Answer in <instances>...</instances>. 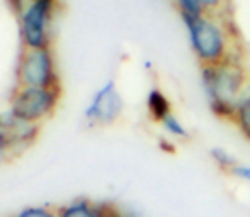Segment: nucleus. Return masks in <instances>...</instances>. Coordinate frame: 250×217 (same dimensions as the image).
Wrapping results in <instances>:
<instances>
[{
    "instance_id": "obj_1",
    "label": "nucleus",
    "mask_w": 250,
    "mask_h": 217,
    "mask_svg": "<svg viewBox=\"0 0 250 217\" xmlns=\"http://www.w3.org/2000/svg\"><path fill=\"white\" fill-rule=\"evenodd\" d=\"M250 85L247 68L240 58L201 66V87L211 112L221 119L233 117L235 108Z\"/></svg>"
},
{
    "instance_id": "obj_2",
    "label": "nucleus",
    "mask_w": 250,
    "mask_h": 217,
    "mask_svg": "<svg viewBox=\"0 0 250 217\" xmlns=\"http://www.w3.org/2000/svg\"><path fill=\"white\" fill-rule=\"evenodd\" d=\"M188 33L189 46L201 66L216 65L227 59L238 58L235 51L233 31L223 20L221 14H203L182 19Z\"/></svg>"
},
{
    "instance_id": "obj_3",
    "label": "nucleus",
    "mask_w": 250,
    "mask_h": 217,
    "mask_svg": "<svg viewBox=\"0 0 250 217\" xmlns=\"http://www.w3.org/2000/svg\"><path fill=\"white\" fill-rule=\"evenodd\" d=\"M125 102L116 87L114 80H109L94 95L90 106L85 110V117L96 124H112L121 115Z\"/></svg>"
},
{
    "instance_id": "obj_4",
    "label": "nucleus",
    "mask_w": 250,
    "mask_h": 217,
    "mask_svg": "<svg viewBox=\"0 0 250 217\" xmlns=\"http://www.w3.org/2000/svg\"><path fill=\"white\" fill-rule=\"evenodd\" d=\"M53 104H55L53 92L38 87H27L14 100L12 114L21 121L33 122L46 115L51 110Z\"/></svg>"
},
{
    "instance_id": "obj_5",
    "label": "nucleus",
    "mask_w": 250,
    "mask_h": 217,
    "mask_svg": "<svg viewBox=\"0 0 250 217\" xmlns=\"http://www.w3.org/2000/svg\"><path fill=\"white\" fill-rule=\"evenodd\" d=\"M53 0H36L22 14L24 39L34 50L46 43V19L50 14Z\"/></svg>"
},
{
    "instance_id": "obj_6",
    "label": "nucleus",
    "mask_w": 250,
    "mask_h": 217,
    "mask_svg": "<svg viewBox=\"0 0 250 217\" xmlns=\"http://www.w3.org/2000/svg\"><path fill=\"white\" fill-rule=\"evenodd\" d=\"M53 68L51 58L44 50L31 51L24 58L22 68H21V78L27 87H38V89H46L51 83Z\"/></svg>"
},
{
    "instance_id": "obj_7",
    "label": "nucleus",
    "mask_w": 250,
    "mask_h": 217,
    "mask_svg": "<svg viewBox=\"0 0 250 217\" xmlns=\"http://www.w3.org/2000/svg\"><path fill=\"white\" fill-rule=\"evenodd\" d=\"M146 108L153 121L162 122L167 115L172 114V104L168 97L158 87H151L146 95Z\"/></svg>"
},
{
    "instance_id": "obj_8",
    "label": "nucleus",
    "mask_w": 250,
    "mask_h": 217,
    "mask_svg": "<svg viewBox=\"0 0 250 217\" xmlns=\"http://www.w3.org/2000/svg\"><path fill=\"white\" fill-rule=\"evenodd\" d=\"M231 121L238 127V131L242 132V136L250 141V85L245 90L244 95H242Z\"/></svg>"
},
{
    "instance_id": "obj_9",
    "label": "nucleus",
    "mask_w": 250,
    "mask_h": 217,
    "mask_svg": "<svg viewBox=\"0 0 250 217\" xmlns=\"http://www.w3.org/2000/svg\"><path fill=\"white\" fill-rule=\"evenodd\" d=\"M60 217H105L104 212H101L97 207L90 205L89 202H73L68 207H65L62 211Z\"/></svg>"
},
{
    "instance_id": "obj_10",
    "label": "nucleus",
    "mask_w": 250,
    "mask_h": 217,
    "mask_svg": "<svg viewBox=\"0 0 250 217\" xmlns=\"http://www.w3.org/2000/svg\"><path fill=\"white\" fill-rule=\"evenodd\" d=\"M160 124L170 138H175V139H188L189 138V131L186 129V126L182 124V121L175 114L167 115Z\"/></svg>"
},
{
    "instance_id": "obj_11",
    "label": "nucleus",
    "mask_w": 250,
    "mask_h": 217,
    "mask_svg": "<svg viewBox=\"0 0 250 217\" xmlns=\"http://www.w3.org/2000/svg\"><path fill=\"white\" fill-rule=\"evenodd\" d=\"M172 2L177 7L182 19H184V17H198V16L206 14L201 0H172Z\"/></svg>"
},
{
    "instance_id": "obj_12",
    "label": "nucleus",
    "mask_w": 250,
    "mask_h": 217,
    "mask_svg": "<svg viewBox=\"0 0 250 217\" xmlns=\"http://www.w3.org/2000/svg\"><path fill=\"white\" fill-rule=\"evenodd\" d=\"M209 155H211V160L214 162V164H216L218 168H221L223 171H227V173H230V171L233 170L235 164H237V160L223 148H213L209 151Z\"/></svg>"
},
{
    "instance_id": "obj_13",
    "label": "nucleus",
    "mask_w": 250,
    "mask_h": 217,
    "mask_svg": "<svg viewBox=\"0 0 250 217\" xmlns=\"http://www.w3.org/2000/svg\"><path fill=\"white\" fill-rule=\"evenodd\" d=\"M208 14H223L230 0H201Z\"/></svg>"
},
{
    "instance_id": "obj_14",
    "label": "nucleus",
    "mask_w": 250,
    "mask_h": 217,
    "mask_svg": "<svg viewBox=\"0 0 250 217\" xmlns=\"http://www.w3.org/2000/svg\"><path fill=\"white\" fill-rule=\"evenodd\" d=\"M230 175H233L235 178H238V180H242L250 185V164L237 163L233 166V170L230 171Z\"/></svg>"
},
{
    "instance_id": "obj_15",
    "label": "nucleus",
    "mask_w": 250,
    "mask_h": 217,
    "mask_svg": "<svg viewBox=\"0 0 250 217\" xmlns=\"http://www.w3.org/2000/svg\"><path fill=\"white\" fill-rule=\"evenodd\" d=\"M17 217H53V214H50L48 211H44V209L29 207V209H24L22 212H19Z\"/></svg>"
},
{
    "instance_id": "obj_16",
    "label": "nucleus",
    "mask_w": 250,
    "mask_h": 217,
    "mask_svg": "<svg viewBox=\"0 0 250 217\" xmlns=\"http://www.w3.org/2000/svg\"><path fill=\"white\" fill-rule=\"evenodd\" d=\"M5 146H7V136L3 134L2 131H0V153L5 149Z\"/></svg>"
},
{
    "instance_id": "obj_17",
    "label": "nucleus",
    "mask_w": 250,
    "mask_h": 217,
    "mask_svg": "<svg viewBox=\"0 0 250 217\" xmlns=\"http://www.w3.org/2000/svg\"><path fill=\"white\" fill-rule=\"evenodd\" d=\"M109 217H123V216H118V214H114V216H109Z\"/></svg>"
}]
</instances>
